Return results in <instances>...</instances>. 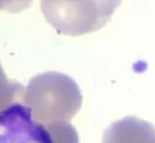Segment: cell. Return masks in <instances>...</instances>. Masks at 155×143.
<instances>
[{"label":"cell","instance_id":"obj_1","mask_svg":"<svg viewBox=\"0 0 155 143\" xmlns=\"http://www.w3.org/2000/svg\"><path fill=\"white\" fill-rule=\"evenodd\" d=\"M22 103L35 121L48 127L70 122L82 103L80 86L72 78L58 72H48L32 78L24 88Z\"/></svg>","mask_w":155,"mask_h":143},{"label":"cell","instance_id":"obj_2","mask_svg":"<svg viewBox=\"0 0 155 143\" xmlns=\"http://www.w3.org/2000/svg\"><path fill=\"white\" fill-rule=\"evenodd\" d=\"M122 0H41L48 23L63 35L80 36L101 29Z\"/></svg>","mask_w":155,"mask_h":143},{"label":"cell","instance_id":"obj_3","mask_svg":"<svg viewBox=\"0 0 155 143\" xmlns=\"http://www.w3.org/2000/svg\"><path fill=\"white\" fill-rule=\"evenodd\" d=\"M0 143H54L48 129L33 118L21 103H12L0 113Z\"/></svg>","mask_w":155,"mask_h":143},{"label":"cell","instance_id":"obj_4","mask_svg":"<svg viewBox=\"0 0 155 143\" xmlns=\"http://www.w3.org/2000/svg\"><path fill=\"white\" fill-rule=\"evenodd\" d=\"M24 87L17 81L9 80L0 64V113L15 103L17 97H21Z\"/></svg>","mask_w":155,"mask_h":143},{"label":"cell","instance_id":"obj_5","mask_svg":"<svg viewBox=\"0 0 155 143\" xmlns=\"http://www.w3.org/2000/svg\"><path fill=\"white\" fill-rule=\"evenodd\" d=\"M54 143H80L78 132L70 122H59L46 127Z\"/></svg>","mask_w":155,"mask_h":143},{"label":"cell","instance_id":"obj_6","mask_svg":"<svg viewBox=\"0 0 155 143\" xmlns=\"http://www.w3.org/2000/svg\"><path fill=\"white\" fill-rule=\"evenodd\" d=\"M33 0H0V10L18 13L30 6Z\"/></svg>","mask_w":155,"mask_h":143}]
</instances>
